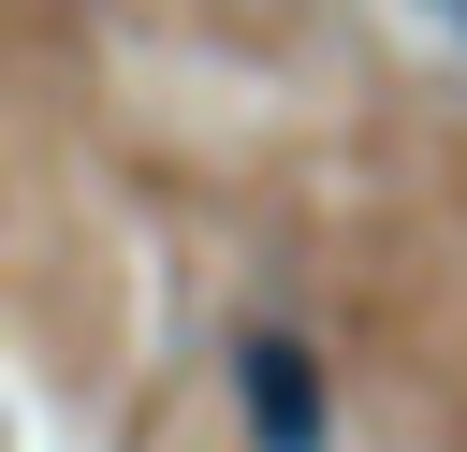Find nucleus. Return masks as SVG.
Masks as SVG:
<instances>
[{"mask_svg":"<svg viewBox=\"0 0 467 452\" xmlns=\"http://www.w3.org/2000/svg\"><path fill=\"white\" fill-rule=\"evenodd\" d=\"M248 423H263V452H321V365L292 335H248Z\"/></svg>","mask_w":467,"mask_h":452,"instance_id":"1","label":"nucleus"}]
</instances>
